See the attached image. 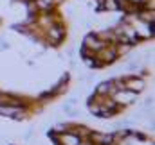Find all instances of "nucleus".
Listing matches in <instances>:
<instances>
[{"label": "nucleus", "mask_w": 155, "mask_h": 145, "mask_svg": "<svg viewBox=\"0 0 155 145\" xmlns=\"http://www.w3.org/2000/svg\"><path fill=\"white\" fill-rule=\"evenodd\" d=\"M65 140H67V145H78L79 143V138H78V136H67Z\"/></svg>", "instance_id": "3"}, {"label": "nucleus", "mask_w": 155, "mask_h": 145, "mask_svg": "<svg viewBox=\"0 0 155 145\" xmlns=\"http://www.w3.org/2000/svg\"><path fill=\"white\" fill-rule=\"evenodd\" d=\"M143 88H144L143 81H139V79H132V81H128V90H130V91H141Z\"/></svg>", "instance_id": "1"}, {"label": "nucleus", "mask_w": 155, "mask_h": 145, "mask_svg": "<svg viewBox=\"0 0 155 145\" xmlns=\"http://www.w3.org/2000/svg\"><path fill=\"white\" fill-rule=\"evenodd\" d=\"M85 45H87V47H94V48H101V47H103V41H99L96 36H87Z\"/></svg>", "instance_id": "2"}, {"label": "nucleus", "mask_w": 155, "mask_h": 145, "mask_svg": "<svg viewBox=\"0 0 155 145\" xmlns=\"http://www.w3.org/2000/svg\"><path fill=\"white\" fill-rule=\"evenodd\" d=\"M108 88H110V82H107V84H101V86L97 88V91H99V93H105V91H108Z\"/></svg>", "instance_id": "4"}, {"label": "nucleus", "mask_w": 155, "mask_h": 145, "mask_svg": "<svg viewBox=\"0 0 155 145\" xmlns=\"http://www.w3.org/2000/svg\"><path fill=\"white\" fill-rule=\"evenodd\" d=\"M135 2H139V0H135Z\"/></svg>", "instance_id": "5"}]
</instances>
